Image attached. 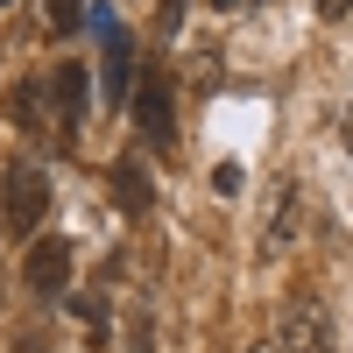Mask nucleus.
I'll return each instance as SVG.
<instances>
[{"instance_id":"obj_1","label":"nucleus","mask_w":353,"mask_h":353,"mask_svg":"<svg viewBox=\"0 0 353 353\" xmlns=\"http://www.w3.org/2000/svg\"><path fill=\"white\" fill-rule=\"evenodd\" d=\"M134 128L149 149H176V99H170V78L163 71H141L134 78Z\"/></svg>"},{"instance_id":"obj_5","label":"nucleus","mask_w":353,"mask_h":353,"mask_svg":"<svg viewBox=\"0 0 353 353\" xmlns=\"http://www.w3.org/2000/svg\"><path fill=\"white\" fill-rule=\"evenodd\" d=\"M85 64H64V71H43V85H50V106H57V121H50V141H78V113H85Z\"/></svg>"},{"instance_id":"obj_12","label":"nucleus","mask_w":353,"mask_h":353,"mask_svg":"<svg viewBox=\"0 0 353 353\" xmlns=\"http://www.w3.org/2000/svg\"><path fill=\"white\" fill-rule=\"evenodd\" d=\"M254 353H283V346H254Z\"/></svg>"},{"instance_id":"obj_6","label":"nucleus","mask_w":353,"mask_h":353,"mask_svg":"<svg viewBox=\"0 0 353 353\" xmlns=\"http://www.w3.org/2000/svg\"><path fill=\"white\" fill-rule=\"evenodd\" d=\"M297 219H304V191L283 176L276 198H269V219H261V254H283L290 241H297Z\"/></svg>"},{"instance_id":"obj_8","label":"nucleus","mask_w":353,"mask_h":353,"mask_svg":"<svg viewBox=\"0 0 353 353\" xmlns=\"http://www.w3.org/2000/svg\"><path fill=\"white\" fill-rule=\"evenodd\" d=\"M106 184H113V205H121L128 219H141V212L156 205V184H149V170H141L134 156H121V163H113V176H106Z\"/></svg>"},{"instance_id":"obj_4","label":"nucleus","mask_w":353,"mask_h":353,"mask_svg":"<svg viewBox=\"0 0 353 353\" xmlns=\"http://www.w3.org/2000/svg\"><path fill=\"white\" fill-rule=\"evenodd\" d=\"M50 212V184H43V170H8V184H0V219H8V233H36Z\"/></svg>"},{"instance_id":"obj_10","label":"nucleus","mask_w":353,"mask_h":353,"mask_svg":"<svg viewBox=\"0 0 353 353\" xmlns=\"http://www.w3.org/2000/svg\"><path fill=\"white\" fill-rule=\"evenodd\" d=\"M14 353H50V346H43V339H36V332H28V339H21V346H14Z\"/></svg>"},{"instance_id":"obj_9","label":"nucleus","mask_w":353,"mask_h":353,"mask_svg":"<svg viewBox=\"0 0 353 353\" xmlns=\"http://www.w3.org/2000/svg\"><path fill=\"white\" fill-rule=\"evenodd\" d=\"M43 21L57 28V36H71V28H85V8H78V0H50V8H43Z\"/></svg>"},{"instance_id":"obj_7","label":"nucleus","mask_w":353,"mask_h":353,"mask_svg":"<svg viewBox=\"0 0 353 353\" xmlns=\"http://www.w3.org/2000/svg\"><path fill=\"white\" fill-rule=\"evenodd\" d=\"M21 283L36 290V297H57V290L71 283V248H64V241H36L28 261H21Z\"/></svg>"},{"instance_id":"obj_3","label":"nucleus","mask_w":353,"mask_h":353,"mask_svg":"<svg viewBox=\"0 0 353 353\" xmlns=\"http://www.w3.org/2000/svg\"><path fill=\"white\" fill-rule=\"evenodd\" d=\"M85 21L99 28V50H106V99H113V106L134 99V36L121 28V14H113V8H92Z\"/></svg>"},{"instance_id":"obj_11","label":"nucleus","mask_w":353,"mask_h":353,"mask_svg":"<svg viewBox=\"0 0 353 353\" xmlns=\"http://www.w3.org/2000/svg\"><path fill=\"white\" fill-rule=\"evenodd\" d=\"M318 8H325V14H346V8H353V0H318Z\"/></svg>"},{"instance_id":"obj_2","label":"nucleus","mask_w":353,"mask_h":353,"mask_svg":"<svg viewBox=\"0 0 353 353\" xmlns=\"http://www.w3.org/2000/svg\"><path fill=\"white\" fill-rule=\"evenodd\" d=\"M276 346L283 353H332V311L318 297H290L276 318Z\"/></svg>"}]
</instances>
